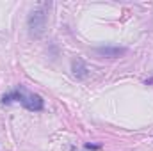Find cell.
Segmentation results:
<instances>
[{"mask_svg": "<svg viewBox=\"0 0 153 151\" xmlns=\"http://www.w3.org/2000/svg\"><path fill=\"white\" fill-rule=\"evenodd\" d=\"M13 100H18L25 109L29 110H41L43 109V100L41 96L34 94V93H29L25 87H18L16 91H13L11 94H5L2 98V103H11Z\"/></svg>", "mask_w": 153, "mask_h": 151, "instance_id": "cell-1", "label": "cell"}, {"mask_svg": "<svg viewBox=\"0 0 153 151\" xmlns=\"http://www.w3.org/2000/svg\"><path fill=\"white\" fill-rule=\"evenodd\" d=\"M29 25H30V32L34 36H39L45 29V14L43 13H32V16L29 20Z\"/></svg>", "mask_w": 153, "mask_h": 151, "instance_id": "cell-2", "label": "cell"}, {"mask_svg": "<svg viewBox=\"0 0 153 151\" xmlns=\"http://www.w3.org/2000/svg\"><path fill=\"white\" fill-rule=\"evenodd\" d=\"M100 53H109V55H112V57H117L119 53H123L125 50H105V48H102V50H98Z\"/></svg>", "mask_w": 153, "mask_h": 151, "instance_id": "cell-3", "label": "cell"}, {"mask_svg": "<svg viewBox=\"0 0 153 151\" xmlns=\"http://www.w3.org/2000/svg\"><path fill=\"white\" fill-rule=\"evenodd\" d=\"M87 150H98V146H93V144H85Z\"/></svg>", "mask_w": 153, "mask_h": 151, "instance_id": "cell-4", "label": "cell"}]
</instances>
